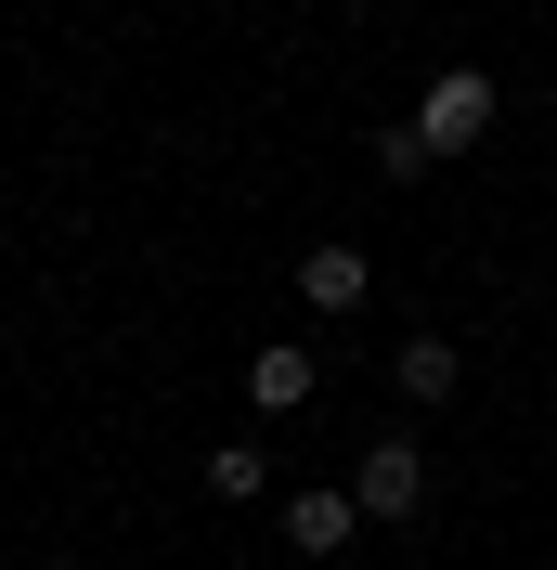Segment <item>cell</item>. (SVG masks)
<instances>
[{
    "label": "cell",
    "instance_id": "obj_3",
    "mask_svg": "<svg viewBox=\"0 0 557 570\" xmlns=\"http://www.w3.org/2000/svg\"><path fill=\"white\" fill-rule=\"evenodd\" d=\"M350 532H363V505H350V480H312V493L285 505V544H299V558H338Z\"/></svg>",
    "mask_w": 557,
    "mask_h": 570
},
{
    "label": "cell",
    "instance_id": "obj_8",
    "mask_svg": "<svg viewBox=\"0 0 557 570\" xmlns=\"http://www.w3.org/2000/svg\"><path fill=\"white\" fill-rule=\"evenodd\" d=\"M377 169H389V181H428V169H441V156H428V130H416V117H402V130H377Z\"/></svg>",
    "mask_w": 557,
    "mask_h": 570
},
{
    "label": "cell",
    "instance_id": "obj_6",
    "mask_svg": "<svg viewBox=\"0 0 557 570\" xmlns=\"http://www.w3.org/2000/svg\"><path fill=\"white\" fill-rule=\"evenodd\" d=\"M389 376H402V402H453L467 351H453V337H402V351H389Z\"/></svg>",
    "mask_w": 557,
    "mask_h": 570
},
{
    "label": "cell",
    "instance_id": "obj_2",
    "mask_svg": "<svg viewBox=\"0 0 557 570\" xmlns=\"http://www.w3.org/2000/svg\"><path fill=\"white\" fill-rule=\"evenodd\" d=\"M492 117H506V91H492L480 66H441V78L416 91V130H428V156H467V142H480Z\"/></svg>",
    "mask_w": 557,
    "mask_h": 570
},
{
    "label": "cell",
    "instance_id": "obj_7",
    "mask_svg": "<svg viewBox=\"0 0 557 570\" xmlns=\"http://www.w3.org/2000/svg\"><path fill=\"white\" fill-rule=\"evenodd\" d=\"M208 493L221 505H260V493H273V454H260V441H221V454H208Z\"/></svg>",
    "mask_w": 557,
    "mask_h": 570
},
{
    "label": "cell",
    "instance_id": "obj_1",
    "mask_svg": "<svg viewBox=\"0 0 557 570\" xmlns=\"http://www.w3.org/2000/svg\"><path fill=\"white\" fill-rule=\"evenodd\" d=\"M350 505H363V519H428V441H402V428L363 441V454H350Z\"/></svg>",
    "mask_w": 557,
    "mask_h": 570
},
{
    "label": "cell",
    "instance_id": "obj_5",
    "mask_svg": "<svg viewBox=\"0 0 557 570\" xmlns=\"http://www.w3.org/2000/svg\"><path fill=\"white\" fill-rule=\"evenodd\" d=\"M363 285H377L363 247H312V259H299V298H312V312H363Z\"/></svg>",
    "mask_w": 557,
    "mask_h": 570
},
{
    "label": "cell",
    "instance_id": "obj_4",
    "mask_svg": "<svg viewBox=\"0 0 557 570\" xmlns=\"http://www.w3.org/2000/svg\"><path fill=\"white\" fill-rule=\"evenodd\" d=\"M312 376H324L312 351H246V402H260V415H299V402H312Z\"/></svg>",
    "mask_w": 557,
    "mask_h": 570
}]
</instances>
